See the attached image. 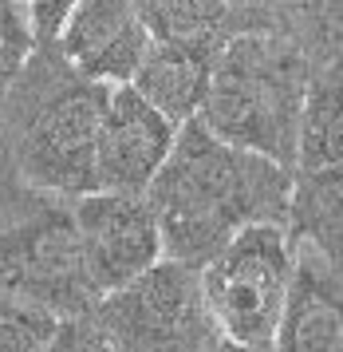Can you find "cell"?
I'll use <instances>...</instances> for the list:
<instances>
[{"label":"cell","instance_id":"cell-4","mask_svg":"<svg viewBox=\"0 0 343 352\" xmlns=\"http://www.w3.org/2000/svg\"><path fill=\"white\" fill-rule=\"evenodd\" d=\"M292 277V238L281 222L241 230L217 257H209L198 281L213 333L225 344L268 352L281 324V309Z\"/></svg>","mask_w":343,"mask_h":352},{"label":"cell","instance_id":"cell-3","mask_svg":"<svg viewBox=\"0 0 343 352\" xmlns=\"http://www.w3.org/2000/svg\"><path fill=\"white\" fill-rule=\"evenodd\" d=\"M308 80L312 60L288 36L249 24L213 56L198 123L225 146L292 170Z\"/></svg>","mask_w":343,"mask_h":352},{"label":"cell","instance_id":"cell-15","mask_svg":"<svg viewBox=\"0 0 343 352\" xmlns=\"http://www.w3.org/2000/svg\"><path fill=\"white\" fill-rule=\"evenodd\" d=\"M32 52H36V36H32L24 0H0V99L8 96V87L24 72Z\"/></svg>","mask_w":343,"mask_h":352},{"label":"cell","instance_id":"cell-10","mask_svg":"<svg viewBox=\"0 0 343 352\" xmlns=\"http://www.w3.org/2000/svg\"><path fill=\"white\" fill-rule=\"evenodd\" d=\"M268 352H343L340 265L308 241H292V277Z\"/></svg>","mask_w":343,"mask_h":352},{"label":"cell","instance_id":"cell-13","mask_svg":"<svg viewBox=\"0 0 343 352\" xmlns=\"http://www.w3.org/2000/svg\"><path fill=\"white\" fill-rule=\"evenodd\" d=\"M343 166V96H340V64L312 67L304 91V111L296 131V175L340 170Z\"/></svg>","mask_w":343,"mask_h":352},{"label":"cell","instance_id":"cell-18","mask_svg":"<svg viewBox=\"0 0 343 352\" xmlns=\"http://www.w3.org/2000/svg\"><path fill=\"white\" fill-rule=\"evenodd\" d=\"M40 352H107V344H99L87 320H63V324H56V333L47 336Z\"/></svg>","mask_w":343,"mask_h":352},{"label":"cell","instance_id":"cell-14","mask_svg":"<svg viewBox=\"0 0 343 352\" xmlns=\"http://www.w3.org/2000/svg\"><path fill=\"white\" fill-rule=\"evenodd\" d=\"M284 230L292 241H308L324 257L340 265L343 250V166L340 170H316L296 175L288 186V206H284Z\"/></svg>","mask_w":343,"mask_h":352},{"label":"cell","instance_id":"cell-1","mask_svg":"<svg viewBox=\"0 0 343 352\" xmlns=\"http://www.w3.org/2000/svg\"><path fill=\"white\" fill-rule=\"evenodd\" d=\"M292 170L225 146L193 119L178 127L170 155L146 186L158 222L162 257L202 270L229 241L257 222H281Z\"/></svg>","mask_w":343,"mask_h":352},{"label":"cell","instance_id":"cell-19","mask_svg":"<svg viewBox=\"0 0 343 352\" xmlns=\"http://www.w3.org/2000/svg\"><path fill=\"white\" fill-rule=\"evenodd\" d=\"M229 4V12H233L245 28L249 24H261V16H265V0H225Z\"/></svg>","mask_w":343,"mask_h":352},{"label":"cell","instance_id":"cell-11","mask_svg":"<svg viewBox=\"0 0 343 352\" xmlns=\"http://www.w3.org/2000/svg\"><path fill=\"white\" fill-rule=\"evenodd\" d=\"M209 64L205 56L182 48H166V44H150L142 56L139 72L130 76V91L146 99L162 119H170L174 127H186L198 119L205 103V87H209Z\"/></svg>","mask_w":343,"mask_h":352},{"label":"cell","instance_id":"cell-17","mask_svg":"<svg viewBox=\"0 0 343 352\" xmlns=\"http://www.w3.org/2000/svg\"><path fill=\"white\" fill-rule=\"evenodd\" d=\"M75 4L79 0H28L24 12H28L36 44H56V36L63 32V24H67V16H71Z\"/></svg>","mask_w":343,"mask_h":352},{"label":"cell","instance_id":"cell-7","mask_svg":"<svg viewBox=\"0 0 343 352\" xmlns=\"http://www.w3.org/2000/svg\"><path fill=\"white\" fill-rule=\"evenodd\" d=\"M71 218L99 297L162 261L158 222L142 194L91 190L71 202Z\"/></svg>","mask_w":343,"mask_h":352},{"label":"cell","instance_id":"cell-16","mask_svg":"<svg viewBox=\"0 0 343 352\" xmlns=\"http://www.w3.org/2000/svg\"><path fill=\"white\" fill-rule=\"evenodd\" d=\"M51 333H56L51 317L0 297V352H40Z\"/></svg>","mask_w":343,"mask_h":352},{"label":"cell","instance_id":"cell-12","mask_svg":"<svg viewBox=\"0 0 343 352\" xmlns=\"http://www.w3.org/2000/svg\"><path fill=\"white\" fill-rule=\"evenodd\" d=\"M134 8L150 44L182 48L205 60H213L225 40L245 28L225 0H134Z\"/></svg>","mask_w":343,"mask_h":352},{"label":"cell","instance_id":"cell-21","mask_svg":"<svg viewBox=\"0 0 343 352\" xmlns=\"http://www.w3.org/2000/svg\"><path fill=\"white\" fill-rule=\"evenodd\" d=\"M107 352H110V349H107Z\"/></svg>","mask_w":343,"mask_h":352},{"label":"cell","instance_id":"cell-6","mask_svg":"<svg viewBox=\"0 0 343 352\" xmlns=\"http://www.w3.org/2000/svg\"><path fill=\"white\" fill-rule=\"evenodd\" d=\"M0 297L28 305L56 324L91 317L99 289L87 273L71 206L51 202L0 230Z\"/></svg>","mask_w":343,"mask_h":352},{"label":"cell","instance_id":"cell-8","mask_svg":"<svg viewBox=\"0 0 343 352\" xmlns=\"http://www.w3.org/2000/svg\"><path fill=\"white\" fill-rule=\"evenodd\" d=\"M178 127L139 99L130 87H110L95 139V190L146 194L170 155Z\"/></svg>","mask_w":343,"mask_h":352},{"label":"cell","instance_id":"cell-5","mask_svg":"<svg viewBox=\"0 0 343 352\" xmlns=\"http://www.w3.org/2000/svg\"><path fill=\"white\" fill-rule=\"evenodd\" d=\"M83 320L110 352H202L217 340L202 305L198 270L170 257L103 293Z\"/></svg>","mask_w":343,"mask_h":352},{"label":"cell","instance_id":"cell-9","mask_svg":"<svg viewBox=\"0 0 343 352\" xmlns=\"http://www.w3.org/2000/svg\"><path fill=\"white\" fill-rule=\"evenodd\" d=\"M150 36L142 28L134 0H79L56 36V52L83 80L123 87L139 72Z\"/></svg>","mask_w":343,"mask_h":352},{"label":"cell","instance_id":"cell-2","mask_svg":"<svg viewBox=\"0 0 343 352\" xmlns=\"http://www.w3.org/2000/svg\"><path fill=\"white\" fill-rule=\"evenodd\" d=\"M107 83L83 80L56 44H36L0 99L4 155L28 186L75 202L95 190V139L107 111Z\"/></svg>","mask_w":343,"mask_h":352},{"label":"cell","instance_id":"cell-20","mask_svg":"<svg viewBox=\"0 0 343 352\" xmlns=\"http://www.w3.org/2000/svg\"><path fill=\"white\" fill-rule=\"evenodd\" d=\"M202 352H249V349H237V344H225V340L217 336V340H213V344H205Z\"/></svg>","mask_w":343,"mask_h":352}]
</instances>
